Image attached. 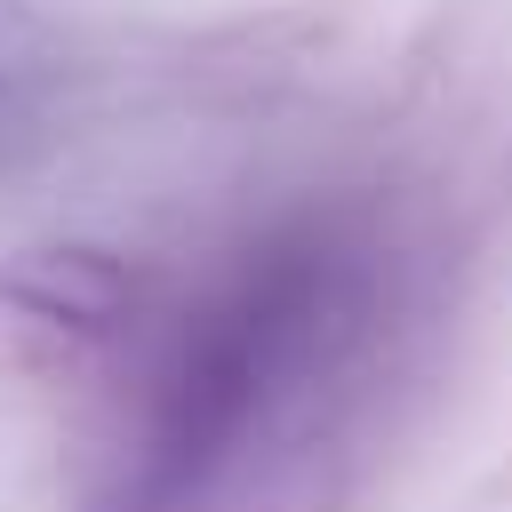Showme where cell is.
I'll use <instances>...</instances> for the list:
<instances>
[{
    "instance_id": "6da1fadb",
    "label": "cell",
    "mask_w": 512,
    "mask_h": 512,
    "mask_svg": "<svg viewBox=\"0 0 512 512\" xmlns=\"http://www.w3.org/2000/svg\"><path fill=\"white\" fill-rule=\"evenodd\" d=\"M360 312V256L336 232L256 240L168 336L128 456V512H176L200 496L248 432L296 392V376Z\"/></svg>"
},
{
    "instance_id": "7a4b0ae2",
    "label": "cell",
    "mask_w": 512,
    "mask_h": 512,
    "mask_svg": "<svg viewBox=\"0 0 512 512\" xmlns=\"http://www.w3.org/2000/svg\"><path fill=\"white\" fill-rule=\"evenodd\" d=\"M8 296L40 320H64V328H112L128 304V272L104 248H32L8 272Z\"/></svg>"
}]
</instances>
